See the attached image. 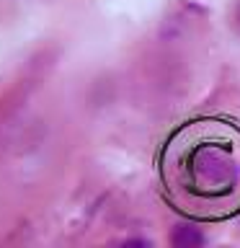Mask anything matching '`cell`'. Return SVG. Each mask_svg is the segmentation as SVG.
<instances>
[{
	"instance_id": "obj_1",
	"label": "cell",
	"mask_w": 240,
	"mask_h": 248,
	"mask_svg": "<svg viewBox=\"0 0 240 248\" xmlns=\"http://www.w3.org/2000/svg\"><path fill=\"white\" fill-rule=\"evenodd\" d=\"M183 189L201 199L230 197L240 184V160L232 142L201 140L194 142L181 158Z\"/></svg>"
},
{
	"instance_id": "obj_2",
	"label": "cell",
	"mask_w": 240,
	"mask_h": 248,
	"mask_svg": "<svg viewBox=\"0 0 240 248\" xmlns=\"http://www.w3.org/2000/svg\"><path fill=\"white\" fill-rule=\"evenodd\" d=\"M170 240H173V246H178V248H196V246L204 243V235H201V230L191 228V225H181V228L173 230Z\"/></svg>"
},
{
	"instance_id": "obj_3",
	"label": "cell",
	"mask_w": 240,
	"mask_h": 248,
	"mask_svg": "<svg viewBox=\"0 0 240 248\" xmlns=\"http://www.w3.org/2000/svg\"><path fill=\"white\" fill-rule=\"evenodd\" d=\"M238 13H240V11H238Z\"/></svg>"
}]
</instances>
